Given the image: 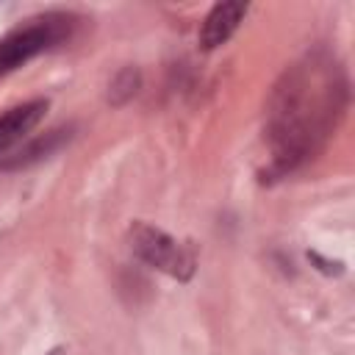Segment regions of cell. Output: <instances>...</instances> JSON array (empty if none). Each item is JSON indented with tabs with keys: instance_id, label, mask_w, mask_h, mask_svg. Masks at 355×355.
I'll return each instance as SVG.
<instances>
[{
	"instance_id": "6da1fadb",
	"label": "cell",
	"mask_w": 355,
	"mask_h": 355,
	"mask_svg": "<svg viewBox=\"0 0 355 355\" xmlns=\"http://www.w3.org/2000/svg\"><path fill=\"white\" fill-rule=\"evenodd\" d=\"M347 108V80L338 61L327 53H308L291 64L266 108V141L272 175H286L313 158L336 130Z\"/></svg>"
},
{
	"instance_id": "7a4b0ae2",
	"label": "cell",
	"mask_w": 355,
	"mask_h": 355,
	"mask_svg": "<svg viewBox=\"0 0 355 355\" xmlns=\"http://www.w3.org/2000/svg\"><path fill=\"white\" fill-rule=\"evenodd\" d=\"M130 247L147 266L166 272L169 277L189 280L194 272V255L183 244H178L169 233H164L147 222H136L130 227Z\"/></svg>"
},
{
	"instance_id": "3957f363",
	"label": "cell",
	"mask_w": 355,
	"mask_h": 355,
	"mask_svg": "<svg viewBox=\"0 0 355 355\" xmlns=\"http://www.w3.org/2000/svg\"><path fill=\"white\" fill-rule=\"evenodd\" d=\"M67 22H69V17H64V14H44L39 19H31V25L8 33L0 42V75L22 67L33 55H39L50 44H55L67 33V28H69Z\"/></svg>"
},
{
	"instance_id": "277c9868",
	"label": "cell",
	"mask_w": 355,
	"mask_h": 355,
	"mask_svg": "<svg viewBox=\"0 0 355 355\" xmlns=\"http://www.w3.org/2000/svg\"><path fill=\"white\" fill-rule=\"evenodd\" d=\"M247 8H250V6L241 3V0L216 3V6L205 14V19H202V25H200V47L214 50V47L225 44V42L233 36V31L239 28V22L244 19Z\"/></svg>"
},
{
	"instance_id": "5b68a950",
	"label": "cell",
	"mask_w": 355,
	"mask_h": 355,
	"mask_svg": "<svg viewBox=\"0 0 355 355\" xmlns=\"http://www.w3.org/2000/svg\"><path fill=\"white\" fill-rule=\"evenodd\" d=\"M44 111H47V100H28V103L6 111L0 116V153L14 147L17 141H22L42 122Z\"/></svg>"
},
{
	"instance_id": "8992f818",
	"label": "cell",
	"mask_w": 355,
	"mask_h": 355,
	"mask_svg": "<svg viewBox=\"0 0 355 355\" xmlns=\"http://www.w3.org/2000/svg\"><path fill=\"white\" fill-rule=\"evenodd\" d=\"M139 69H133V67H125L122 72H116V78L111 80V86H108V100L114 103V105H122V103H128L133 94H136V89H139Z\"/></svg>"
},
{
	"instance_id": "52a82bcc",
	"label": "cell",
	"mask_w": 355,
	"mask_h": 355,
	"mask_svg": "<svg viewBox=\"0 0 355 355\" xmlns=\"http://www.w3.org/2000/svg\"><path fill=\"white\" fill-rule=\"evenodd\" d=\"M50 355H67V352H64V349H61V347H55V349H53V352H50Z\"/></svg>"
}]
</instances>
